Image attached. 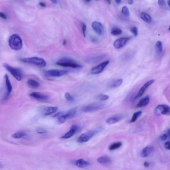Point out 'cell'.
<instances>
[{
  "mask_svg": "<svg viewBox=\"0 0 170 170\" xmlns=\"http://www.w3.org/2000/svg\"><path fill=\"white\" fill-rule=\"evenodd\" d=\"M8 44L11 48L14 50H19L22 48V39L18 34L12 35L9 39Z\"/></svg>",
  "mask_w": 170,
  "mask_h": 170,
  "instance_id": "obj_1",
  "label": "cell"
},
{
  "mask_svg": "<svg viewBox=\"0 0 170 170\" xmlns=\"http://www.w3.org/2000/svg\"><path fill=\"white\" fill-rule=\"evenodd\" d=\"M56 65L65 67L73 68H81L83 66L78 64L72 59L68 57H64L60 59L56 62Z\"/></svg>",
  "mask_w": 170,
  "mask_h": 170,
  "instance_id": "obj_2",
  "label": "cell"
},
{
  "mask_svg": "<svg viewBox=\"0 0 170 170\" xmlns=\"http://www.w3.org/2000/svg\"><path fill=\"white\" fill-rule=\"evenodd\" d=\"M21 61L27 64L34 65L40 67H44L46 66V62L43 59L37 57L21 59Z\"/></svg>",
  "mask_w": 170,
  "mask_h": 170,
  "instance_id": "obj_3",
  "label": "cell"
},
{
  "mask_svg": "<svg viewBox=\"0 0 170 170\" xmlns=\"http://www.w3.org/2000/svg\"><path fill=\"white\" fill-rule=\"evenodd\" d=\"M4 67L11 74L15 79L18 81H20L22 79V73L21 71L18 68L12 67L6 63H4L3 65Z\"/></svg>",
  "mask_w": 170,
  "mask_h": 170,
  "instance_id": "obj_4",
  "label": "cell"
},
{
  "mask_svg": "<svg viewBox=\"0 0 170 170\" xmlns=\"http://www.w3.org/2000/svg\"><path fill=\"white\" fill-rule=\"evenodd\" d=\"M105 104L101 103H95L85 106L81 108V111L85 112L95 111L104 108Z\"/></svg>",
  "mask_w": 170,
  "mask_h": 170,
  "instance_id": "obj_5",
  "label": "cell"
},
{
  "mask_svg": "<svg viewBox=\"0 0 170 170\" xmlns=\"http://www.w3.org/2000/svg\"><path fill=\"white\" fill-rule=\"evenodd\" d=\"M68 73L65 70L52 69L47 70L45 73V75L47 77H60Z\"/></svg>",
  "mask_w": 170,
  "mask_h": 170,
  "instance_id": "obj_6",
  "label": "cell"
},
{
  "mask_svg": "<svg viewBox=\"0 0 170 170\" xmlns=\"http://www.w3.org/2000/svg\"><path fill=\"white\" fill-rule=\"evenodd\" d=\"M155 114L157 116L169 115L170 108L168 106L165 104H161L158 106L155 110Z\"/></svg>",
  "mask_w": 170,
  "mask_h": 170,
  "instance_id": "obj_7",
  "label": "cell"
},
{
  "mask_svg": "<svg viewBox=\"0 0 170 170\" xmlns=\"http://www.w3.org/2000/svg\"><path fill=\"white\" fill-rule=\"evenodd\" d=\"M97 132L95 131H90L84 133L82 134L77 139V141L79 143H83L89 141L96 134Z\"/></svg>",
  "mask_w": 170,
  "mask_h": 170,
  "instance_id": "obj_8",
  "label": "cell"
},
{
  "mask_svg": "<svg viewBox=\"0 0 170 170\" xmlns=\"http://www.w3.org/2000/svg\"><path fill=\"white\" fill-rule=\"evenodd\" d=\"M109 63V61H106L102 62L97 66L94 67L90 70V73L92 75H96L100 73L104 70L105 67L108 65Z\"/></svg>",
  "mask_w": 170,
  "mask_h": 170,
  "instance_id": "obj_9",
  "label": "cell"
},
{
  "mask_svg": "<svg viewBox=\"0 0 170 170\" xmlns=\"http://www.w3.org/2000/svg\"><path fill=\"white\" fill-rule=\"evenodd\" d=\"M29 95L33 98L41 102H47L49 98L48 96L38 92H33Z\"/></svg>",
  "mask_w": 170,
  "mask_h": 170,
  "instance_id": "obj_10",
  "label": "cell"
},
{
  "mask_svg": "<svg viewBox=\"0 0 170 170\" xmlns=\"http://www.w3.org/2000/svg\"><path fill=\"white\" fill-rule=\"evenodd\" d=\"M4 77L6 89V95L4 97V100H6L8 98L11 93L12 88L8 75L7 74H5Z\"/></svg>",
  "mask_w": 170,
  "mask_h": 170,
  "instance_id": "obj_11",
  "label": "cell"
},
{
  "mask_svg": "<svg viewBox=\"0 0 170 170\" xmlns=\"http://www.w3.org/2000/svg\"><path fill=\"white\" fill-rule=\"evenodd\" d=\"M92 27L94 31L99 35H102L104 33V27L102 24L97 21L93 22Z\"/></svg>",
  "mask_w": 170,
  "mask_h": 170,
  "instance_id": "obj_12",
  "label": "cell"
},
{
  "mask_svg": "<svg viewBox=\"0 0 170 170\" xmlns=\"http://www.w3.org/2000/svg\"><path fill=\"white\" fill-rule=\"evenodd\" d=\"M130 39L129 38H121L115 40L113 43V46L116 49L121 48L126 45Z\"/></svg>",
  "mask_w": 170,
  "mask_h": 170,
  "instance_id": "obj_13",
  "label": "cell"
},
{
  "mask_svg": "<svg viewBox=\"0 0 170 170\" xmlns=\"http://www.w3.org/2000/svg\"><path fill=\"white\" fill-rule=\"evenodd\" d=\"M154 82V80L152 79V80L147 81V82L145 83V84L139 89V92L136 96L135 98H139L142 96L148 88Z\"/></svg>",
  "mask_w": 170,
  "mask_h": 170,
  "instance_id": "obj_14",
  "label": "cell"
},
{
  "mask_svg": "<svg viewBox=\"0 0 170 170\" xmlns=\"http://www.w3.org/2000/svg\"><path fill=\"white\" fill-rule=\"evenodd\" d=\"M79 127L77 125H73L69 131L61 138L62 139H67L71 138L78 131Z\"/></svg>",
  "mask_w": 170,
  "mask_h": 170,
  "instance_id": "obj_15",
  "label": "cell"
},
{
  "mask_svg": "<svg viewBox=\"0 0 170 170\" xmlns=\"http://www.w3.org/2000/svg\"><path fill=\"white\" fill-rule=\"evenodd\" d=\"M124 117L123 115H117L109 118L106 120V122L107 124L111 125L116 123L119 122Z\"/></svg>",
  "mask_w": 170,
  "mask_h": 170,
  "instance_id": "obj_16",
  "label": "cell"
},
{
  "mask_svg": "<svg viewBox=\"0 0 170 170\" xmlns=\"http://www.w3.org/2000/svg\"><path fill=\"white\" fill-rule=\"evenodd\" d=\"M150 101V97L148 96H147L142 98L137 103L136 107L137 108H140L145 106L149 104Z\"/></svg>",
  "mask_w": 170,
  "mask_h": 170,
  "instance_id": "obj_17",
  "label": "cell"
},
{
  "mask_svg": "<svg viewBox=\"0 0 170 170\" xmlns=\"http://www.w3.org/2000/svg\"><path fill=\"white\" fill-rule=\"evenodd\" d=\"M97 161L100 164H109L111 162V160L107 156L103 155L100 157L97 160Z\"/></svg>",
  "mask_w": 170,
  "mask_h": 170,
  "instance_id": "obj_18",
  "label": "cell"
},
{
  "mask_svg": "<svg viewBox=\"0 0 170 170\" xmlns=\"http://www.w3.org/2000/svg\"><path fill=\"white\" fill-rule=\"evenodd\" d=\"M153 150V148L152 147L148 146L145 147L141 151V156L143 158L147 157L152 153Z\"/></svg>",
  "mask_w": 170,
  "mask_h": 170,
  "instance_id": "obj_19",
  "label": "cell"
},
{
  "mask_svg": "<svg viewBox=\"0 0 170 170\" xmlns=\"http://www.w3.org/2000/svg\"><path fill=\"white\" fill-rule=\"evenodd\" d=\"M56 107H49L45 108L43 111V113L45 116H47L53 114L57 110Z\"/></svg>",
  "mask_w": 170,
  "mask_h": 170,
  "instance_id": "obj_20",
  "label": "cell"
},
{
  "mask_svg": "<svg viewBox=\"0 0 170 170\" xmlns=\"http://www.w3.org/2000/svg\"><path fill=\"white\" fill-rule=\"evenodd\" d=\"M90 163L84 161L83 159H80L77 160L76 162V166L79 168H84L89 166Z\"/></svg>",
  "mask_w": 170,
  "mask_h": 170,
  "instance_id": "obj_21",
  "label": "cell"
},
{
  "mask_svg": "<svg viewBox=\"0 0 170 170\" xmlns=\"http://www.w3.org/2000/svg\"><path fill=\"white\" fill-rule=\"evenodd\" d=\"M77 112V109L75 108L69 110L65 113L64 112V115L67 119H68L74 117Z\"/></svg>",
  "mask_w": 170,
  "mask_h": 170,
  "instance_id": "obj_22",
  "label": "cell"
},
{
  "mask_svg": "<svg viewBox=\"0 0 170 170\" xmlns=\"http://www.w3.org/2000/svg\"><path fill=\"white\" fill-rule=\"evenodd\" d=\"M156 52L158 55H160L162 54L163 50V44L161 41H158L155 45Z\"/></svg>",
  "mask_w": 170,
  "mask_h": 170,
  "instance_id": "obj_23",
  "label": "cell"
},
{
  "mask_svg": "<svg viewBox=\"0 0 170 170\" xmlns=\"http://www.w3.org/2000/svg\"><path fill=\"white\" fill-rule=\"evenodd\" d=\"M27 83L32 89H37L40 86V84L38 82L32 79H28L27 81Z\"/></svg>",
  "mask_w": 170,
  "mask_h": 170,
  "instance_id": "obj_24",
  "label": "cell"
},
{
  "mask_svg": "<svg viewBox=\"0 0 170 170\" xmlns=\"http://www.w3.org/2000/svg\"><path fill=\"white\" fill-rule=\"evenodd\" d=\"M141 18L145 22L148 23H150L152 21L151 16L147 13H142L141 15Z\"/></svg>",
  "mask_w": 170,
  "mask_h": 170,
  "instance_id": "obj_25",
  "label": "cell"
},
{
  "mask_svg": "<svg viewBox=\"0 0 170 170\" xmlns=\"http://www.w3.org/2000/svg\"><path fill=\"white\" fill-rule=\"evenodd\" d=\"M142 113V112L141 111H138L135 112L133 114L131 119V122L134 123L135 122L137 119L139 118V117L141 115Z\"/></svg>",
  "mask_w": 170,
  "mask_h": 170,
  "instance_id": "obj_26",
  "label": "cell"
},
{
  "mask_svg": "<svg viewBox=\"0 0 170 170\" xmlns=\"http://www.w3.org/2000/svg\"><path fill=\"white\" fill-rule=\"evenodd\" d=\"M122 143L121 142H117L112 144L109 147V150L111 151L116 150L121 146Z\"/></svg>",
  "mask_w": 170,
  "mask_h": 170,
  "instance_id": "obj_27",
  "label": "cell"
},
{
  "mask_svg": "<svg viewBox=\"0 0 170 170\" xmlns=\"http://www.w3.org/2000/svg\"><path fill=\"white\" fill-rule=\"evenodd\" d=\"M26 136V133L23 132H18L13 134L12 137L15 139H20Z\"/></svg>",
  "mask_w": 170,
  "mask_h": 170,
  "instance_id": "obj_28",
  "label": "cell"
},
{
  "mask_svg": "<svg viewBox=\"0 0 170 170\" xmlns=\"http://www.w3.org/2000/svg\"><path fill=\"white\" fill-rule=\"evenodd\" d=\"M123 83L122 79H119L112 82L110 85V87L112 88H115L119 87Z\"/></svg>",
  "mask_w": 170,
  "mask_h": 170,
  "instance_id": "obj_29",
  "label": "cell"
},
{
  "mask_svg": "<svg viewBox=\"0 0 170 170\" xmlns=\"http://www.w3.org/2000/svg\"><path fill=\"white\" fill-rule=\"evenodd\" d=\"M122 33V31L121 30L118 28H115L112 30L111 32V34L114 36L119 35Z\"/></svg>",
  "mask_w": 170,
  "mask_h": 170,
  "instance_id": "obj_30",
  "label": "cell"
},
{
  "mask_svg": "<svg viewBox=\"0 0 170 170\" xmlns=\"http://www.w3.org/2000/svg\"><path fill=\"white\" fill-rule=\"evenodd\" d=\"M122 13L124 16L126 17H128L129 16V11L128 8L126 6H124L122 9Z\"/></svg>",
  "mask_w": 170,
  "mask_h": 170,
  "instance_id": "obj_31",
  "label": "cell"
},
{
  "mask_svg": "<svg viewBox=\"0 0 170 170\" xmlns=\"http://www.w3.org/2000/svg\"><path fill=\"white\" fill-rule=\"evenodd\" d=\"M65 98L67 101L73 102L75 101V100L68 92H66L65 94Z\"/></svg>",
  "mask_w": 170,
  "mask_h": 170,
  "instance_id": "obj_32",
  "label": "cell"
},
{
  "mask_svg": "<svg viewBox=\"0 0 170 170\" xmlns=\"http://www.w3.org/2000/svg\"><path fill=\"white\" fill-rule=\"evenodd\" d=\"M98 98L101 101H105L108 99L109 96L106 95L102 94L98 96Z\"/></svg>",
  "mask_w": 170,
  "mask_h": 170,
  "instance_id": "obj_33",
  "label": "cell"
},
{
  "mask_svg": "<svg viewBox=\"0 0 170 170\" xmlns=\"http://www.w3.org/2000/svg\"><path fill=\"white\" fill-rule=\"evenodd\" d=\"M131 31L135 36H137L138 35V30L137 27H134L131 29Z\"/></svg>",
  "mask_w": 170,
  "mask_h": 170,
  "instance_id": "obj_34",
  "label": "cell"
},
{
  "mask_svg": "<svg viewBox=\"0 0 170 170\" xmlns=\"http://www.w3.org/2000/svg\"><path fill=\"white\" fill-rule=\"evenodd\" d=\"M86 29H87V26L86 25V24L83 23L82 24V31L84 37H86Z\"/></svg>",
  "mask_w": 170,
  "mask_h": 170,
  "instance_id": "obj_35",
  "label": "cell"
},
{
  "mask_svg": "<svg viewBox=\"0 0 170 170\" xmlns=\"http://www.w3.org/2000/svg\"><path fill=\"white\" fill-rule=\"evenodd\" d=\"M168 135L167 134H163L160 137V139L161 140H162V141H164V140H166L168 137ZM169 137V136H168Z\"/></svg>",
  "mask_w": 170,
  "mask_h": 170,
  "instance_id": "obj_36",
  "label": "cell"
},
{
  "mask_svg": "<svg viewBox=\"0 0 170 170\" xmlns=\"http://www.w3.org/2000/svg\"><path fill=\"white\" fill-rule=\"evenodd\" d=\"M158 3L160 6H164L165 4V0H159Z\"/></svg>",
  "mask_w": 170,
  "mask_h": 170,
  "instance_id": "obj_37",
  "label": "cell"
},
{
  "mask_svg": "<svg viewBox=\"0 0 170 170\" xmlns=\"http://www.w3.org/2000/svg\"><path fill=\"white\" fill-rule=\"evenodd\" d=\"M37 132L39 134H45L46 133L47 131L42 129H39L37 130Z\"/></svg>",
  "mask_w": 170,
  "mask_h": 170,
  "instance_id": "obj_38",
  "label": "cell"
},
{
  "mask_svg": "<svg viewBox=\"0 0 170 170\" xmlns=\"http://www.w3.org/2000/svg\"><path fill=\"white\" fill-rule=\"evenodd\" d=\"M0 17L3 19L6 20L7 19V16L5 15V14L3 12H0Z\"/></svg>",
  "mask_w": 170,
  "mask_h": 170,
  "instance_id": "obj_39",
  "label": "cell"
},
{
  "mask_svg": "<svg viewBox=\"0 0 170 170\" xmlns=\"http://www.w3.org/2000/svg\"><path fill=\"white\" fill-rule=\"evenodd\" d=\"M164 147L167 150H170V141H167L165 142L164 144Z\"/></svg>",
  "mask_w": 170,
  "mask_h": 170,
  "instance_id": "obj_40",
  "label": "cell"
},
{
  "mask_svg": "<svg viewBox=\"0 0 170 170\" xmlns=\"http://www.w3.org/2000/svg\"><path fill=\"white\" fill-rule=\"evenodd\" d=\"M150 163L147 162H145L144 163V166L146 167H148L150 166Z\"/></svg>",
  "mask_w": 170,
  "mask_h": 170,
  "instance_id": "obj_41",
  "label": "cell"
},
{
  "mask_svg": "<svg viewBox=\"0 0 170 170\" xmlns=\"http://www.w3.org/2000/svg\"><path fill=\"white\" fill-rule=\"evenodd\" d=\"M39 4L40 6H42V7H45L46 6L45 4H44V3H42H42H39Z\"/></svg>",
  "mask_w": 170,
  "mask_h": 170,
  "instance_id": "obj_42",
  "label": "cell"
},
{
  "mask_svg": "<svg viewBox=\"0 0 170 170\" xmlns=\"http://www.w3.org/2000/svg\"><path fill=\"white\" fill-rule=\"evenodd\" d=\"M50 1L54 4H57V0H50Z\"/></svg>",
  "mask_w": 170,
  "mask_h": 170,
  "instance_id": "obj_43",
  "label": "cell"
},
{
  "mask_svg": "<svg viewBox=\"0 0 170 170\" xmlns=\"http://www.w3.org/2000/svg\"><path fill=\"white\" fill-rule=\"evenodd\" d=\"M128 3L129 4H132L133 3V0H128Z\"/></svg>",
  "mask_w": 170,
  "mask_h": 170,
  "instance_id": "obj_44",
  "label": "cell"
},
{
  "mask_svg": "<svg viewBox=\"0 0 170 170\" xmlns=\"http://www.w3.org/2000/svg\"><path fill=\"white\" fill-rule=\"evenodd\" d=\"M115 2H116L117 4H119L121 3V0H115Z\"/></svg>",
  "mask_w": 170,
  "mask_h": 170,
  "instance_id": "obj_45",
  "label": "cell"
},
{
  "mask_svg": "<svg viewBox=\"0 0 170 170\" xmlns=\"http://www.w3.org/2000/svg\"><path fill=\"white\" fill-rule=\"evenodd\" d=\"M66 40H64V41H63V45H66Z\"/></svg>",
  "mask_w": 170,
  "mask_h": 170,
  "instance_id": "obj_46",
  "label": "cell"
},
{
  "mask_svg": "<svg viewBox=\"0 0 170 170\" xmlns=\"http://www.w3.org/2000/svg\"><path fill=\"white\" fill-rule=\"evenodd\" d=\"M107 1V2H108V4H111V2L110 1V0H106Z\"/></svg>",
  "mask_w": 170,
  "mask_h": 170,
  "instance_id": "obj_47",
  "label": "cell"
},
{
  "mask_svg": "<svg viewBox=\"0 0 170 170\" xmlns=\"http://www.w3.org/2000/svg\"><path fill=\"white\" fill-rule=\"evenodd\" d=\"M170 0H169L167 2V4H168V5H169V6H170Z\"/></svg>",
  "mask_w": 170,
  "mask_h": 170,
  "instance_id": "obj_48",
  "label": "cell"
},
{
  "mask_svg": "<svg viewBox=\"0 0 170 170\" xmlns=\"http://www.w3.org/2000/svg\"><path fill=\"white\" fill-rule=\"evenodd\" d=\"M85 1H86V2H89L91 1V0H85Z\"/></svg>",
  "mask_w": 170,
  "mask_h": 170,
  "instance_id": "obj_49",
  "label": "cell"
},
{
  "mask_svg": "<svg viewBox=\"0 0 170 170\" xmlns=\"http://www.w3.org/2000/svg\"><path fill=\"white\" fill-rule=\"evenodd\" d=\"M96 1H97L98 0H96Z\"/></svg>",
  "mask_w": 170,
  "mask_h": 170,
  "instance_id": "obj_50",
  "label": "cell"
}]
</instances>
